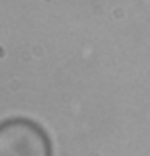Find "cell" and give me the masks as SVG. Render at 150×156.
Here are the masks:
<instances>
[{"label": "cell", "instance_id": "1", "mask_svg": "<svg viewBox=\"0 0 150 156\" xmlns=\"http://www.w3.org/2000/svg\"><path fill=\"white\" fill-rule=\"evenodd\" d=\"M0 156H52L49 133L27 117L4 119L0 121Z\"/></svg>", "mask_w": 150, "mask_h": 156}]
</instances>
